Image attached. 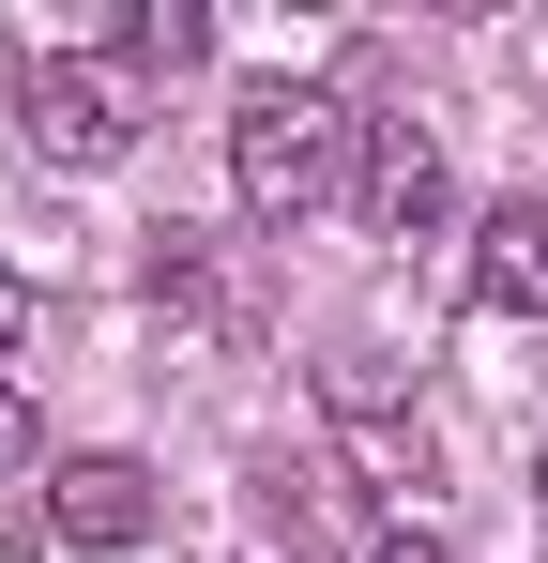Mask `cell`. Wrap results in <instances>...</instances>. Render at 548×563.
Listing matches in <instances>:
<instances>
[{
	"mask_svg": "<svg viewBox=\"0 0 548 563\" xmlns=\"http://www.w3.org/2000/svg\"><path fill=\"white\" fill-rule=\"evenodd\" d=\"M229 198H244L260 229H305V213L365 198V122H351V92L260 77V92L229 107Z\"/></svg>",
	"mask_w": 548,
	"mask_h": 563,
	"instance_id": "cell-1",
	"label": "cell"
},
{
	"mask_svg": "<svg viewBox=\"0 0 548 563\" xmlns=\"http://www.w3.org/2000/svg\"><path fill=\"white\" fill-rule=\"evenodd\" d=\"M31 153H62V168L138 153V77L122 62H31Z\"/></svg>",
	"mask_w": 548,
	"mask_h": 563,
	"instance_id": "cell-2",
	"label": "cell"
},
{
	"mask_svg": "<svg viewBox=\"0 0 548 563\" xmlns=\"http://www.w3.org/2000/svg\"><path fill=\"white\" fill-rule=\"evenodd\" d=\"M442 137H427V122H365V229H381V244H427V229H442Z\"/></svg>",
	"mask_w": 548,
	"mask_h": 563,
	"instance_id": "cell-3",
	"label": "cell"
},
{
	"mask_svg": "<svg viewBox=\"0 0 548 563\" xmlns=\"http://www.w3.org/2000/svg\"><path fill=\"white\" fill-rule=\"evenodd\" d=\"M46 533L62 549H138L153 533V472L138 457H62L46 472Z\"/></svg>",
	"mask_w": 548,
	"mask_h": 563,
	"instance_id": "cell-4",
	"label": "cell"
},
{
	"mask_svg": "<svg viewBox=\"0 0 548 563\" xmlns=\"http://www.w3.org/2000/svg\"><path fill=\"white\" fill-rule=\"evenodd\" d=\"M472 320H548V198H503L487 229H472Z\"/></svg>",
	"mask_w": 548,
	"mask_h": 563,
	"instance_id": "cell-5",
	"label": "cell"
},
{
	"mask_svg": "<svg viewBox=\"0 0 548 563\" xmlns=\"http://www.w3.org/2000/svg\"><path fill=\"white\" fill-rule=\"evenodd\" d=\"M198 46H213V15H198V0H138V15H122V77H153V62H198Z\"/></svg>",
	"mask_w": 548,
	"mask_h": 563,
	"instance_id": "cell-6",
	"label": "cell"
},
{
	"mask_svg": "<svg viewBox=\"0 0 548 563\" xmlns=\"http://www.w3.org/2000/svg\"><path fill=\"white\" fill-rule=\"evenodd\" d=\"M31 320H46V289H31V275H0V366L31 351Z\"/></svg>",
	"mask_w": 548,
	"mask_h": 563,
	"instance_id": "cell-7",
	"label": "cell"
},
{
	"mask_svg": "<svg viewBox=\"0 0 548 563\" xmlns=\"http://www.w3.org/2000/svg\"><path fill=\"white\" fill-rule=\"evenodd\" d=\"M31 457H46V427H31V396L0 380V472H31Z\"/></svg>",
	"mask_w": 548,
	"mask_h": 563,
	"instance_id": "cell-8",
	"label": "cell"
},
{
	"mask_svg": "<svg viewBox=\"0 0 548 563\" xmlns=\"http://www.w3.org/2000/svg\"><path fill=\"white\" fill-rule=\"evenodd\" d=\"M365 563H457V549H442V533H381Z\"/></svg>",
	"mask_w": 548,
	"mask_h": 563,
	"instance_id": "cell-9",
	"label": "cell"
}]
</instances>
